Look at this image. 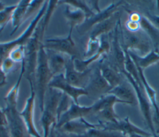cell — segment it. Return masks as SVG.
<instances>
[{"instance_id": "cell-34", "label": "cell", "mask_w": 159, "mask_h": 137, "mask_svg": "<svg viewBox=\"0 0 159 137\" xmlns=\"http://www.w3.org/2000/svg\"><path fill=\"white\" fill-rule=\"evenodd\" d=\"M0 125H7L6 115L4 112L3 108L0 107Z\"/></svg>"}, {"instance_id": "cell-29", "label": "cell", "mask_w": 159, "mask_h": 137, "mask_svg": "<svg viewBox=\"0 0 159 137\" xmlns=\"http://www.w3.org/2000/svg\"><path fill=\"white\" fill-rule=\"evenodd\" d=\"M45 1H30L29 5L28 6L25 15L24 19V22L27 20L34 12L37 11V9H40L43 5Z\"/></svg>"}, {"instance_id": "cell-31", "label": "cell", "mask_w": 159, "mask_h": 137, "mask_svg": "<svg viewBox=\"0 0 159 137\" xmlns=\"http://www.w3.org/2000/svg\"><path fill=\"white\" fill-rule=\"evenodd\" d=\"M14 62L11 59H10L9 58H7L4 61L1 68L2 69V71L5 73H6L7 72H8L12 69V68L14 66Z\"/></svg>"}, {"instance_id": "cell-26", "label": "cell", "mask_w": 159, "mask_h": 137, "mask_svg": "<svg viewBox=\"0 0 159 137\" xmlns=\"http://www.w3.org/2000/svg\"><path fill=\"white\" fill-rule=\"evenodd\" d=\"M60 2H60L61 4H66L73 8L78 9L82 11L86 14V19L91 17L92 16H93L95 14V13L93 12V11L87 5V3L84 1L66 0V1H61ZM58 4H60V3H58Z\"/></svg>"}, {"instance_id": "cell-3", "label": "cell", "mask_w": 159, "mask_h": 137, "mask_svg": "<svg viewBox=\"0 0 159 137\" xmlns=\"http://www.w3.org/2000/svg\"><path fill=\"white\" fill-rule=\"evenodd\" d=\"M120 33L122 38L121 46L124 51L139 52V56H143L153 49L150 38L141 29L132 32L127 30L125 26H120Z\"/></svg>"}, {"instance_id": "cell-6", "label": "cell", "mask_w": 159, "mask_h": 137, "mask_svg": "<svg viewBox=\"0 0 159 137\" xmlns=\"http://www.w3.org/2000/svg\"><path fill=\"white\" fill-rule=\"evenodd\" d=\"M121 73L124 76L125 79L129 82V83L133 87L136 97L137 100L139 103V107L141 111V113L143 117L145 122L148 128L151 131V133L156 136V133L155 131L153 122V112H152V106L150 103V101L147 97L145 88L143 84H138L134 79L130 76L128 73L124 69L121 72Z\"/></svg>"}, {"instance_id": "cell-37", "label": "cell", "mask_w": 159, "mask_h": 137, "mask_svg": "<svg viewBox=\"0 0 159 137\" xmlns=\"http://www.w3.org/2000/svg\"><path fill=\"white\" fill-rule=\"evenodd\" d=\"M4 7H5L4 4L3 2H2L0 1V11H1L2 9H3Z\"/></svg>"}, {"instance_id": "cell-38", "label": "cell", "mask_w": 159, "mask_h": 137, "mask_svg": "<svg viewBox=\"0 0 159 137\" xmlns=\"http://www.w3.org/2000/svg\"><path fill=\"white\" fill-rule=\"evenodd\" d=\"M4 27H5V26H2V27H0V33L3 30V29H4Z\"/></svg>"}, {"instance_id": "cell-7", "label": "cell", "mask_w": 159, "mask_h": 137, "mask_svg": "<svg viewBox=\"0 0 159 137\" xmlns=\"http://www.w3.org/2000/svg\"><path fill=\"white\" fill-rule=\"evenodd\" d=\"M117 103L124 104L114 95L106 94L92 105L93 115L99 117L103 122L102 123H116L120 120L114 110V105Z\"/></svg>"}, {"instance_id": "cell-5", "label": "cell", "mask_w": 159, "mask_h": 137, "mask_svg": "<svg viewBox=\"0 0 159 137\" xmlns=\"http://www.w3.org/2000/svg\"><path fill=\"white\" fill-rule=\"evenodd\" d=\"M62 95L61 91L49 87L48 97L45 101L43 110L42 112L41 123L43 130V137H48L51 129L56 125L57 110Z\"/></svg>"}, {"instance_id": "cell-22", "label": "cell", "mask_w": 159, "mask_h": 137, "mask_svg": "<svg viewBox=\"0 0 159 137\" xmlns=\"http://www.w3.org/2000/svg\"><path fill=\"white\" fill-rule=\"evenodd\" d=\"M93 125L94 124L87 122L84 118H81L79 119V121L70 122L57 130H60L63 133H66V135H80Z\"/></svg>"}, {"instance_id": "cell-16", "label": "cell", "mask_w": 159, "mask_h": 137, "mask_svg": "<svg viewBox=\"0 0 159 137\" xmlns=\"http://www.w3.org/2000/svg\"><path fill=\"white\" fill-rule=\"evenodd\" d=\"M123 2L124 1H120L115 3L112 2L104 10L100 11L96 14L95 13L93 16L86 19L83 24L78 26L79 33L81 35L84 34L89 30H91V29L96 24L109 18L111 15H112L114 12L117 11L119 7L122 4H123Z\"/></svg>"}, {"instance_id": "cell-24", "label": "cell", "mask_w": 159, "mask_h": 137, "mask_svg": "<svg viewBox=\"0 0 159 137\" xmlns=\"http://www.w3.org/2000/svg\"><path fill=\"white\" fill-rule=\"evenodd\" d=\"M71 7L68 5L64 11L65 17L70 25L69 33H72L75 27L81 25L86 20V14L82 11Z\"/></svg>"}, {"instance_id": "cell-36", "label": "cell", "mask_w": 159, "mask_h": 137, "mask_svg": "<svg viewBox=\"0 0 159 137\" xmlns=\"http://www.w3.org/2000/svg\"><path fill=\"white\" fill-rule=\"evenodd\" d=\"M55 126L52 127V128L50 130V135H49L48 137H58V135H57V133H55Z\"/></svg>"}, {"instance_id": "cell-25", "label": "cell", "mask_w": 159, "mask_h": 137, "mask_svg": "<svg viewBox=\"0 0 159 137\" xmlns=\"http://www.w3.org/2000/svg\"><path fill=\"white\" fill-rule=\"evenodd\" d=\"M30 2V0H22L16 4V7L13 12L11 18L13 29L11 33V35H13L17 30L20 25L24 22V19Z\"/></svg>"}, {"instance_id": "cell-40", "label": "cell", "mask_w": 159, "mask_h": 137, "mask_svg": "<svg viewBox=\"0 0 159 137\" xmlns=\"http://www.w3.org/2000/svg\"><path fill=\"white\" fill-rule=\"evenodd\" d=\"M0 87H2V86H0Z\"/></svg>"}, {"instance_id": "cell-20", "label": "cell", "mask_w": 159, "mask_h": 137, "mask_svg": "<svg viewBox=\"0 0 159 137\" xmlns=\"http://www.w3.org/2000/svg\"><path fill=\"white\" fill-rule=\"evenodd\" d=\"M48 58V63L53 76L63 74L65 72L66 60L63 54L52 50L45 49Z\"/></svg>"}, {"instance_id": "cell-32", "label": "cell", "mask_w": 159, "mask_h": 137, "mask_svg": "<svg viewBox=\"0 0 159 137\" xmlns=\"http://www.w3.org/2000/svg\"><path fill=\"white\" fill-rule=\"evenodd\" d=\"M144 16H145L157 28L159 29V15L152 14L148 12H146Z\"/></svg>"}, {"instance_id": "cell-11", "label": "cell", "mask_w": 159, "mask_h": 137, "mask_svg": "<svg viewBox=\"0 0 159 137\" xmlns=\"http://www.w3.org/2000/svg\"><path fill=\"white\" fill-rule=\"evenodd\" d=\"M48 87L61 91L63 94L71 98L73 102L76 104H79L78 99L80 96H88V92L84 89L76 87L70 84L66 80L64 74L54 76L49 83Z\"/></svg>"}, {"instance_id": "cell-14", "label": "cell", "mask_w": 159, "mask_h": 137, "mask_svg": "<svg viewBox=\"0 0 159 137\" xmlns=\"http://www.w3.org/2000/svg\"><path fill=\"white\" fill-rule=\"evenodd\" d=\"M100 125L104 129L120 132L125 137L132 134H139L145 136H153L151 133H148L132 123L128 117H125L124 119H120L116 123L101 122Z\"/></svg>"}, {"instance_id": "cell-19", "label": "cell", "mask_w": 159, "mask_h": 137, "mask_svg": "<svg viewBox=\"0 0 159 137\" xmlns=\"http://www.w3.org/2000/svg\"><path fill=\"white\" fill-rule=\"evenodd\" d=\"M99 66L102 77L111 86V89L124 81L123 77L124 76L113 68L108 62H103L102 60V62L100 63Z\"/></svg>"}, {"instance_id": "cell-13", "label": "cell", "mask_w": 159, "mask_h": 137, "mask_svg": "<svg viewBox=\"0 0 159 137\" xmlns=\"http://www.w3.org/2000/svg\"><path fill=\"white\" fill-rule=\"evenodd\" d=\"M93 115V106H81L80 104H76L73 102L71 103L70 106L66 111L61 115L58 118L55 129L60 128L65 124L76 120L84 118V117Z\"/></svg>"}, {"instance_id": "cell-30", "label": "cell", "mask_w": 159, "mask_h": 137, "mask_svg": "<svg viewBox=\"0 0 159 137\" xmlns=\"http://www.w3.org/2000/svg\"><path fill=\"white\" fill-rule=\"evenodd\" d=\"M14 62L22 61L24 59V46L17 47L13 50L9 55V57Z\"/></svg>"}, {"instance_id": "cell-33", "label": "cell", "mask_w": 159, "mask_h": 137, "mask_svg": "<svg viewBox=\"0 0 159 137\" xmlns=\"http://www.w3.org/2000/svg\"><path fill=\"white\" fill-rule=\"evenodd\" d=\"M0 137H11L7 125H0Z\"/></svg>"}, {"instance_id": "cell-35", "label": "cell", "mask_w": 159, "mask_h": 137, "mask_svg": "<svg viewBox=\"0 0 159 137\" xmlns=\"http://www.w3.org/2000/svg\"><path fill=\"white\" fill-rule=\"evenodd\" d=\"M6 73L2 71V69L0 67V86H3L6 84Z\"/></svg>"}, {"instance_id": "cell-12", "label": "cell", "mask_w": 159, "mask_h": 137, "mask_svg": "<svg viewBox=\"0 0 159 137\" xmlns=\"http://www.w3.org/2000/svg\"><path fill=\"white\" fill-rule=\"evenodd\" d=\"M72 33H68V37L63 38H48L43 43L45 49L52 50L61 54H66L70 57H75L79 55L75 42L72 39Z\"/></svg>"}, {"instance_id": "cell-4", "label": "cell", "mask_w": 159, "mask_h": 137, "mask_svg": "<svg viewBox=\"0 0 159 137\" xmlns=\"http://www.w3.org/2000/svg\"><path fill=\"white\" fill-rule=\"evenodd\" d=\"M48 1H45L43 5L39 11L38 14L30 22L24 32L17 38L9 42H0V67L4 61L9 57V54L13 50L17 47L25 45L28 40L33 34L39 22L45 15L48 7Z\"/></svg>"}, {"instance_id": "cell-9", "label": "cell", "mask_w": 159, "mask_h": 137, "mask_svg": "<svg viewBox=\"0 0 159 137\" xmlns=\"http://www.w3.org/2000/svg\"><path fill=\"white\" fill-rule=\"evenodd\" d=\"M76 58L70 57L66 60L64 76L66 80L72 86L84 89L90 78L92 72L91 69L80 71L75 68L74 60Z\"/></svg>"}, {"instance_id": "cell-15", "label": "cell", "mask_w": 159, "mask_h": 137, "mask_svg": "<svg viewBox=\"0 0 159 137\" xmlns=\"http://www.w3.org/2000/svg\"><path fill=\"white\" fill-rule=\"evenodd\" d=\"M30 96L27 99L23 110L20 112V114L22 117L25 125L27 126L29 133L32 137H42L39 134L36 128L34 122V109H35V92L33 86L30 84Z\"/></svg>"}, {"instance_id": "cell-39", "label": "cell", "mask_w": 159, "mask_h": 137, "mask_svg": "<svg viewBox=\"0 0 159 137\" xmlns=\"http://www.w3.org/2000/svg\"><path fill=\"white\" fill-rule=\"evenodd\" d=\"M157 137H159V135H157Z\"/></svg>"}, {"instance_id": "cell-28", "label": "cell", "mask_w": 159, "mask_h": 137, "mask_svg": "<svg viewBox=\"0 0 159 137\" xmlns=\"http://www.w3.org/2000/svg\"><path fill=\"white\" fill-rule=\"evenodd\" d=\"M16 7V5L5 6V7L0 11V27L6 26L7 23L11 19L14 9Z\"/></svg>"}, {"instance_id": "cell-8", "label": "cell", "mask_w": 159, "mask_h": 137, "mask_svg": "<svg viewBox=\"0 0 159 137\" xmlns=\"http://www.w3.org/2000/svg\"><path fill=\"white\" fill-rule=\"evenodd\" d=\"M120 27V24L119 20L112 32L111 48L109 52L111 56V60L108 63L113 68L121 73L125 69V55L119 40Z\"/></svg>"}, {"instance_id": "cell-23", "label": "cell", "mask_w": 159, "mask_h": 137, "mask_svg": "<svg viewBox=\"0 0 159 137\" xmlns=\"http://www.w3.org/2000/svg\"><path fill=\"white\" fill-rule=\"evenodd\" d=\"M139 22L140 29L150 38L153 46V49L155 50H159V29L143 15L140 14Z\"/></svg>"}, {"instance_id": "cell-1", "label": "cell", "mask_w": 159, "mask_h": 137, "mask_svg": "<svg viewBox=\"0 0 159 137\" xmlns=\"http://www.w3.org/2000/svg\"><path fill=\"white\" fill-rule=\"evenodd\" d=\"M24 71L25 65L24 61H22L19 79L4 98L6 107L3 108V110L6 117L7 127L11 137H32L29 133L20 112L17 108L19 86L21 79L24 76Z\"/></svg>"}, {"instance_id": "cell-27", "label": "cell", "mask_w": 159, "mask_h": 137, "mask_svg": "<svg viewBox=\"0 0 159 137\" xmlns=\"http://www.w3.org/2000/svg\"><path fill=\"white\" fill-rule=\"evenodd\" d=\"M100 48V39L99 38H89L88 42L87 49L84 54V57L89 58L96 55ZM87 58V59H88Z\"/></svg>"}, {"instance_id": "cell-17", "label": "cell", "mask_w": 159, "mask_h": 137, "mask_svg": "<svg viewBox=\"0 0 159 137\" xmlns=\"http://www.w3.org/2000/svg\"><path fill=\"white\" fill-rule=\"evenodd\" d=\"M107 94L114 95L125 104H134L135 101H137L135 91L127 79L112 88Z\"/></svg>"}, {"instance_id": "cell-2", "label": "cell", "mask_w": 159, "mask_h": 137, "mask_svg": "<svg viewBox=\"0 0 159 137\" xmlns=\"http://www.w3.org/2000/svg\"><path fill=\"white\" fill-rule=\"evenodd\" d=\"M53 77L48 63V58L46 50L43 46V42L41 44L37 58L34 89L38 97L39 105L40 111L43 110L45 95L47 92L49 83Z\"/></svg>"}, {"instance_id": "cell-21", "label": "cell", "mask_w": 159, "mask_h": 137, "mask_svg": "<svg viewBox=\"0 0 159 137\" xmlns=\"http://www.w3.org/2000/svg\"><path fill=\"white\" fill-rule=\"evenodd\" d=\"M126 51L128 52L135 64L142 70L159 62V50L153 49L149 53L143 56H139L132 51Z\"/></svg>"}, {"instance_id": "cell-18", "label": "cell", "mask_w": 159, "mask_h": 137, "mask_svg": "<svg viewBox=\"0 0 159 137\" xmlns=\"http://www.w3.org/2000/svg\"><path fill=\"white\" fill-rule=\"evenodd\" d=\"M120 16V12L117 11L109 18L94 25L91 30L89 38H99V37H101V35H106L109 32H111L119 21Z\"/></svg>"}, {"instance_id": "cell-10", "label": "cell", "mask_w": 159, "mask_h": 137, "mask_svg": "<svg viewBox=\"0 0 159 137\" xmlns=\"http://www.w3.org/2000/svg\"><path fill=\"white\" fill-rule=\"evenodd\" d=\"M84 89L88 92V96L97 99L111 90V86L102 77L99 66L91 72L89 80Z\"/></svg>"}]
</instances>
